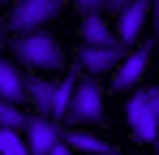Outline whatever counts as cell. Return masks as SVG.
<instances>
[{
    "instance_id": "cell-1",
    "label": "cell",
    "mask_w": 159,
    "mask_h": 155,
    "mask_svg": "<svg viewBox=\"0 0 159 155\" xmlns=\"http://www.w3.org/2000/svg\"><path fill=\"white\" fill-rule=\"evenodd\" d=\"M13 56L26 65L30 73H48V69H65V48L56 43L48 30H39V35H22V39H13Z\"/></svg>"
},
{
    "instance_id": "cell-2",
    "label": "cell",
    "mask_w": 159,
    "mask_h": 155,
    "mask_svg": "<svg viewBox=\"0 0 159 155\" xmlns=\"http://www.w3.org/2000/svg\"><path fill=\"white\" fill-rule=\"evenodd\" d=\"M60 0H22V4H13V13L4 17V30H13L17 39L22 35H39V30H48V22L60 17Z\"/></svg>"
},
{
    "instance_id": "cell-3",
    "label": "cell",
    "mask_w": 159,
    "mask_h": 155,
    "mask_svg": "<svg viewBox=\"0 0 159 155\" xmlns=\"http://www.w3.org/2000/svg\"><path fill=\"white\" fill-rule=\"evenodd\" d=\"M65 121L78 125V129L103 125V91H99L95 78H78V86H73V103H69V116H65Z\"/></svg>"
},
{
    "instance_id": "cell-4",
    "label": "cell",
    "mask_w": 159,
    "mask_h": 155,
    "mask_svg": "<svg viewBox=\"0 0 159 155\" xmlns=\"http://www.w3.org/2000/svg\"><path fill=\"white\" fill-rule=\"evenodd\" d=\"M155 103H159V86H138L129 95V108H125L133 138L151 142V147H155Z\"/></svg>"
},
{
    "instance_id": "cell-5",
    "label": "cell",
    "mask_w": 159,
    "mask_h": 155,
    "mask_svg": "<svg viewBox=\"0 0 159 155\" xmlns=\"http://www.w3.org/2000/svg\"><path fill=\"white\" fill-rule=\"evenodd\" d=\"M22 142H26V155H52L60 147V125L48 121V116H39V112H26Z\"/></svg>"
},
{
    "instance_id": "cell-6",
    "label": "cell",
    "mask_w": 159,
    "mask_h": 155,
    "mask_svg": "<svg viewBox=\"0 0 159 155\" xmlns=\"http://www.w3.org/2000/svg\"><path fill=\"white\" fill-rule=\"evenodd\" d=\"M129 56L125 43H116V48H78V73L86 78H103V73H116V65Z\"/></svg>"
},
{
    "instance_id": "cell-7",
    "label": "cell",
    "mask_w": 159,
    "mask_h": 155,
    "mask_svg": "<svg viewBox=\"0 0 159 155\" xmlns=\"http://www.w3.org/2000/svg\"><path fill=\"white\" fill-rule=\"evenodd\" d=\"M151 17V4L146 0H125L120 4V13H116V39L129 48V43H138V35H142V22Z\"/></svg>"
},
{
    "instance_id": "cell-8",
    "label": "cell",
    "mask_w": 159,
    "mask_h": 155,
    "mask_svg": "<svg viewBox=\"0 0 159 155\" xmlns=\"http://www.w3.org/2000/svg\"><path fill=\"white\" fill-rule=\"evenodd\" d=\"M60 138H65L69 151H82V155H120L112 142H103V138H95L90 129H78V125H60Z\"/></svg>"
},
{
    "instance_id": "cell-9",
    "label": "cell",
    "mask_w": 159,
    "mask_h": 155,
    "mask_svg": "<svg viewBox=\"0 0 159 155\" xmlns=\"http://www.w3.org/2000/svg\"><path fill=\"white\" fill-rule=\"evenodd\" d=\"M78 39H82V48H116L120 43L116 30L107 26V17H82L78 22Z\"/></svg>"
},
{
    "instance_id": "cell-10",
    "label": "cell",
    "mask_w": 159,
    "mask_h": 155,
    "mask_svg": "<svg viewBox=\"0 0 159 155\" xmlns=\"http://www.w3.org/2000/svg\"><path fill=\"white\" fill-rule=\"evenodd\" d=\"M0 99H9V103L26 99V73H22L9 56H0Z\"/></svg>"
},
{
    "instance_id": "cell-11",
    "label": "cell",
    "mask_w": 159,
    "mask_h": 155,
    "mask_svg": "<svg viewBox=\"0 0 159 155\" xmlns=\"http://www.w3.org/2000/svg\"><path fill=\"white\" fill-rule=\"evenodd\" d=\"M146 65H151V60H146V52H129V56L116 65V78H112V82H116V91H138V78L146 73Z\"/></svg>"
},
{
    "instance_id": "cell-12",
    "label": "cell",
    "mask_w": 159,
    "mask_h": 155,
    "mask_svg": "<svg viewBox=\"0 0 159 155\" xmlns=\"http://www.w3.org/2000/svg\"><path fill=\"white\" fill-rule=\"evenodd\" d=\"M73 86H78V78H60V82H52V112H48V121L65 125L69 103H73Z\"/></svg>"
},
{
    "instance_id": "cell-13",
    "label": "cell",
    "mask_w": 159,
    "mask_h": 155,
    "mask_svg": "<svg viewBox=\"0 0 159 155\" xmlns=\"http://www.w3.org/2000/svg\"><path fill=\"white\" fill-rule=\"evenodd\" d=\"M26 99L34 103L39 116H48V112H52V82L39 78V73H26Z\"/></svg>"
},
{
    "instance_id": "cell-14",
    "label": "cell",
    "mask_w": 159,
    "mask_h": 155,
    "mask_svg": "<svg viewBox=\"0 0 159 155\" xmlns=\"http://www.w3.org/2000/svg\"><path fill=\"white\" fill-rule=\"evenodd\" d=\"M22 125H26V112H22L17 103L0 99V129H13V134H22Z\"/></svg>"
},
{
    "instance_id": "cell-15",
    "label": "cell",
    "mask_w": 159,
    "mask_h": 155,
    "mask_svg": "<svg viewBox=\"0 0 159 155\" xmlns=\"http://www.w3.org/2000/svg\"><path fill=\"white\" fill-rule=\"evenodd\" d=\"M0 155H26V142H22V134H13V129H0Z\"/></svg>"
},
{
    "instance_id": "cell-16",
    "label": "cell",
    "mask_w": 159,
    "mask_h": 155,
    "mask_svg": "<svg viewBox=\"0 0 159 155\" xmlns=\"http://www.w3.org/2000/svg\"><path fill=\"white\" fill-rule=\"evenodd\" d=\"M4 39H9V30H4V4H0V48H4Z\"/></svg>"
},
{
    "instance_id": "cell-17",
    "label": "cell",
    "mask_w": 159,
    "mask_h": 155,
    "mask_svg": "<svg viewBox=\"0 0 159 155\" xmlns=\"http://www.w3.org/2000/svg\"><path fill=\"white\" fill-rule=\"evenodd\" d=\"M155 151H159V103H155Z\"/></svg>"
},
{
    "instance_id": "cell-18",
    "label": "cell",
    "mask_w": 159,
    "mask_h": 155,
    "mask_svg": "<svg viewBox=\"0 0 159 155\" xmlns=\"http://www.w3.org/2000/svg\"><path fill=\"white\" fill-rule=\"evenodd\" d=\"M52 155H73V151H69V147H65V138H60V147H56Z\"/></svg>"
},
{
    "instance_id": "cell-19",
    "label": "cell",
    "mask_w": 159,
    "mask_h": 155,
    "mask_svg": "<svg viewBox=\"0 0 159 155\" xmlns=\"http://www.w3.org/2000/svg\"><path fill=\"white\" fill-rule=\"evenodd\" d=\"M151 13H155V39H159V4H151Z\"/></svg>"
}]
</instances>
